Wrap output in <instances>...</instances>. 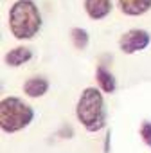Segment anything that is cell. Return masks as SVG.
Wrapping results in <instances>:
<instances>
[{"mask_svg":"<svg viewBox=\"0 0 151 153\" xmlns=\"http://www.w3.org/2000/svg\"><path fill=\"white\" fill-rule=\"evenodd\" d=\"M7 20L9 31L16 40H33L41 29V13L34 0H16Z\"/></svg>","mask_w":151,"mask_h":153,"instance_id":"obj_1","label":"cell"},{"mask_svg":"<svg viewBox=\"0 0 151 153\" xmlns=\"http://www.w3.org/2000/svg\"><path fill=\"white\" fill-rule=\"evenodd\" d=\"M76 115L87 131L95 133L106 124V108L104 97L95 87H87L76 105Z\"/></svg>","mask_w":151,"mask_h":153,"instance_id":"obj_2","label":"cell"},{"mask_svg":"<svg viewBox=\"0 0 151 153\" xmlns=\"http://www.w3.org/2000/svg\"><path fill=\"white\" fill-rule=\"evenodd\" d=\"M34 119V110L18 97H4L0 103V128L4 133H15L27 128Z\"/></svg>","mask_w":151,"mask_h":153,"instance_id":"obj_3","label":"cell"},{"mask_svg":"<svg viewBox=\"0 0 151 153\" xmlns=\"http://www.w3.org/2000/svg\"><path fill=\"white\" fill-rule=\"evenodd\" d=\"M151 43V34L146 29H130L119 38V49L124 54H135L144 51Z\"/></svg>","mask_w":151,"mask_h":153,"instance_id":"obj_4","label":"cell"},{"mask_svg":"<svg viewBox=\"0 0 151 153\" xmlns=\"http://www.w3.org/2000/svg\"><path fill=\"white\" fill-rule=\"evenodd\" d=\"M83 7H85V13L88 15V18L103 20V18H106L112 13L113 2L112 0H85Z\"/></svg>","mask_w":151,"mask_h":153,"instance_id":"obj_5","label":"cell"},{"mask_svg":"<svg viewBox=\"0 0 151 153\" xmlns=\"http://www.w3.org/2000/svg\"><path fill=\"white\" fill-rule=\"evenodd\" d=\"M117 4L128 16H142L151 9V0H117Z\"/></svg>","mask_w":151,"mask_h":153,"instance_id":"obj_6","label":"cell"},{"mask_svg":"<svg viewBox=\"0 0 151 153\" xmlns=\"http://www.w3.org/2000/svg\"><path fill=\"white\" fill-rule=\"evenodd\" d=\"M47 90H49V81L43 76H34L24 83V94L29 97H41L47 94Z\"/></svg>","mask_w":151,"mask_h":153,"instance_id":"obj_7","label":"cell"},{"mask_svg":"<svg viewBox=\"0 0 151 153\" xmlns=\"http://www.w3.org/2000/svg\"><path fill=\"white\" fill-rule=\"evenodd\" d=\"M31 58H33V51H31L29 47L20 45V47L11 49V51L6 54V58H4V59H6V63H7L9 67H20V65L27 63Z\"/></svg>","mask_w":151,"mask_h":153,"instance_id":"obj_8","label":"cell"},{"mask_svg":"<svg viewBox=\"0 0 151 153\" xmlns=\"http://www.w3.org/2000/svg\"><path fill=\"white\" fill-rule=\"evenodd\" d=\"M95 79L99 83V88L104 92V94H113L115 88H117V83H115V78H113V74L110 70H106L103 65L97 67L95 70Z\"/></svg>","mask_w":151,"mask_h":153,"instance_id":"obj_9","label":"cell"},{"mask_svg":"<svg viewBox=\"0 0 151 153\" xmlns=\"http://www.w3.org/2000/svg\"><path fill=\"white\" fill-rule=\"evenodd\" d=\"M70 38H72L74 47H76V49H79V51L87 49V47H88V42H90L88 31L83 29V27H74V29L70 31Z\"/></svg>","mask_w":151,"mask_h":153,"instance_id":"obj_10","label":"cell"},{"mask_svg":"<svg viewBox=\"0 0 151 153\" xmlns=\"http://www.w3.org/2000/svg\"><path fill=\"white\" fill-rule=\"evenodd\" d=\"M138 131H140V137H142L144 144L151 148V121H144L140 124V130Z\"/></svg>","mask_w":151,"mask_h":153,"instance_id":"obj_11","label":"cell"},{"mask_svg":"<svg viewBox=\"0 0 151 153\" xmlns=\"http://www.w3.org/2000/svg\"><path fill=\"white\" fill-rule=\"evenodd\" d=\"M104 153H110V131L106 133V139H104Z\"/></svg>","mask_w":151,"mask_h":153,"instance_id":"obj_12","label":"cell"}]
</instances>
